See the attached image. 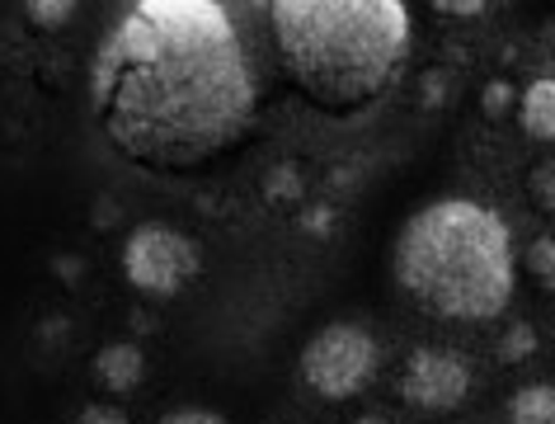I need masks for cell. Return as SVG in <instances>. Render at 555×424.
Returning <instances> with one entry per match:
<instances>
[{
  "label": "cell",
  "instance_id": "1",
  "mask_svg": "<svg viewBox=\"0 0 555 424\" xmlns=\"http://www.w3.org/2000/svg\"><path fill=\"white\" fill-rule=\"evenodd\" d=\"M90 108L146 170H203L255 132L259 80L231 10L212 0H137L94 52Z\"/></svg>",
  "mask_w": 555,
  "mask_h": 424
},
{
  "label": "cell",
  "instance_id": "2",
  "mask_svg": "<svg viewBox=\"0 0 555 424\" xmlns=\"http://www.w3.org/2000/svg\"><path fill=\"white\" fill-rule=\"evenodd\" d=\"M269 24L283 72L325 114L382 100L410 57L400 0H278Z\"/></svg>",
  "mask_w": 555,
  "mask_h": 424
},
{
  "label": "cell",
  "instance_id": "3",
  "mask_svg": "<svg viewBox=\"0 0 555 424\" xmlns=\"http://www.w3.org/2000/svg\"><path fill=\"white\" fill-rule=\"evenodd\" d=\"M396 283L442 321H490L513 297V241L494 208L438 198L400 227Z\"/></svg>",
  "mask_w": 555,
  "mask_h": 424
},
{
  "label": "cell",
  "instance_id": "4",
  "mask_svg": "<svg viewBox=\"0 0 555 424\" xmlns=\"http://www.w3.org/2000/svg\"><path fill=\"white\" fill-rule=\"evenodd\" d=\"M382 368V349L363 325H349V321H335L325 331H315L301 349V377L315 396L325 401H349L377 377Z\"/></svg>",
  "mask_w": 555,
  "mask_h": 424
},
{
  "label": "cell",
  "instance_id": "5",
  "mask_svg": "<svg viewBox=\"0 0 555 424\" xmlns=\"http://www.w3.org/2000/svg\"><path fill=\"white\" fill-rule=\"evenodd\" d=\"M203 269V250L198 241L184 236L175 227L160 222H142L122 245V273L137 293L151 297H175L179 288H189Z\"/></svg>",
  "mask_w": 555,
  "mask_h": 424
},
{
  "label": "cell",
  "instance_id": "6",
  "mask_svg": "<svg viewBox=\"0 0 555 424\" xmlns=\"http://www.w3.org/2000/svg\"><path fill=\"white\" fill-rule=\"evenodd\" d=\"M400 391H405V401L420 406V410H456L470 391V368L448 349H420L405 363Z\"/></svg>",
  "mask_w": 555,
  "mask_h": 424
},
{
  "label": "cell",
  "instance_id": "7",
  "mask_svg": "<svg viewBox=\"0 0 555 424\" xmlns=\"http://www.w3.org/2000/svg\"><path fill=\"white\" fill-rule=\"evenodd\" d=\"M94 373H100V382L108 391H132L146 373V354L137 345H108V349L94 354Z\"/></svg>",
  "mask_w": 555,
  "mask_h": 424
},
{
  "label": "cell",
  "instance_id": "8",
  "mask_svg": "<svg viewBox=\"0 0 555 424\" xmlns=\"http://www.w3.org/2000/svg\"><path fill=\"white\" fill-rule=\"evenodd\" d=\"M522 128L537 142H551L555 137V80L551 76H541L522 90Z\"/></svg>",
  "mask_w": 555,
  "mask_h": 424
},
{
  "label": "cell",
  "instance_id": "9",
  "mask_svg": "<svg viewBox=\"0 0 555 424\" xmlns=\"http://www.w3.org/2000/svg\"><path fill=\"white\" fill-rule=\"evenodd\" d=\"M508 420L513 424H555V391L546 382H532L508 401Z\"/></svg>",
  "mask_w": 555,
  "mask_h": 424
},
{
  "label": "cell",
  "instance_id": "10",
  "mask_svg": "<svg viewBox=\"0 0 555 424\" xmlns=\"http://www.w3.org/2000/svg\"><path fill=\"white\" fill-rule=\"evenodd\" d=\"M527 269H532V279L541 288H551L555 283V236H537L532 250H527Z\"/></svg>",
  "mask_w": 555,
  "mask_h": 424
},
{
  "label": "cell",
  "instance_id": "11",
  "mask_svg": "<svg viewBox=\"0 0 555 424\" xmlns=\"http://www.w3.org/2000/svg\"><path fill=\"white\" fill-rule=\"evenodd\" d=\"M72 0H34L29 5V24H38V29H62V24H72Z\"/></svg>",
  "mask_w": 555,
  "mask_h": 424
},
{
  "label": "cell",
  "instance_id": "12",
  "mask_svg": "<svg viewBox=\"0 0 555 424\" xmlns=\"http://www.w3.org/2000/svg\"><path fill=\"white\" fill-rule=\"evenodd\" d=\"M532 349H537V331H532V325H513V331L504 335V345H499V359H504V363H518V359H527Z\"/></svg>",
  "mask_w": 555,
  "mask_h": 424
},
{
  "label": "cell",
  "instance_id": "13",
  "mask_svg": "<svg viewBox=\"0 0 555 424\" xmlns=\"http://www.w3.org/2000/svg\"><path fill=\"white\" fill-rule=\"evenodd\" d=\"M269 198H273V203H297V198H301V180H297L293 166H278V170L269 175Z\"/></svg>",
  "mask_w": 555,
  "mask_h": 424
},
{
  "label": "cell",
  "instance_id": "14",
  "mask_svg": "<svg viewBox=\"0 0 555 424\" xmlns=\"http://www.w3.org/2000/svg\"><path fill=\"white\" fill-rule=\"evenodd\" d=\"M532 194H537V208H555V166H537Z\"/></svg>",
  "mask_w": 555,
  "mask_h": 424
},
{
  "label": "cell",
  "instance_id": "15",
  "mask_svg": "<svg viewBox=\"0 0 555 424\" xmlns=\"http://www.w3.org/2000/svg\"><path fill=\"white\" fill-rule=\"evenodd\" d=\"M160 424H227L217 410H203V406H189V410H170Z\"/></svg>",
  "mask_w": 555,
  "mask_h": 424
},
{
  "label": "cell",
  "instance_id": "16",
  "mask_svg": "<svg viewBox=\"0 0 555 424\" xmlns=\"http://www.w3.org/2000/svg\"><path fill=\"white\" fill-rule=\"evenodd\" d=\"M508 100H513V86H504V80H490V86H485V114L490 118L504 114Z\"/></svg>",
  "mask_w": 555,
  "mask_h": 424
},
{
  "label": "cell",
  "instance_id": "17",
  "mask_svg": "<svg viewBox=\"0 0 555 424\" xmlns=\"http://www.w3.org/2000/svg\"><path fill=\"white\" fill-rule=\"evenodd\" d=\"M76 424H128V415H122V410H114V406H86Z\"/></svg>",
  "mask_w": 555,
  "mask_h": 424
},
{
  "label": "cell",
  "instance_id": "18",
  "mask_svg": "<svg viewBox=\"0 0 555 424\" xmlns=\"http://www.w3.org/2000/svg\"><path fill=\"white\" fill-rule=\"evenodd\" d=\"M442 100H448V76L428 72L424 76V104H442Z\"/></svg>",
  "mask_w": 555,
  "mask_h": 424
},
{
  "label": "cell",
  "instance_id": "19",
  "mask_svg": "<svg viewBox=\"0 0 555 424\" xmlns=\"http://www.w3.org/2000/svg\"><path fill=\"white\" fill-rule=\"evenodd\" d=\"M438 10H448V15H480V5H470V0H466V5H438Z\"/></svg>",
  "mask_w": 555,
  "mask_h": 424
},
{
  "label": "cell",
  "instance_id": "20",
  "mask_svg": "<svg viewBox=\"0 0 555 424\" xmlns=\"http://www.w3.org/2000/svg\"><path fill=\"white\" fill-rule=\"evenodd\" d=\"M353 424H386L382 415H363V420H353Z\"/></svg>",
  "mask_w": 555,
  "mask_h": 424
}]
</instances>
